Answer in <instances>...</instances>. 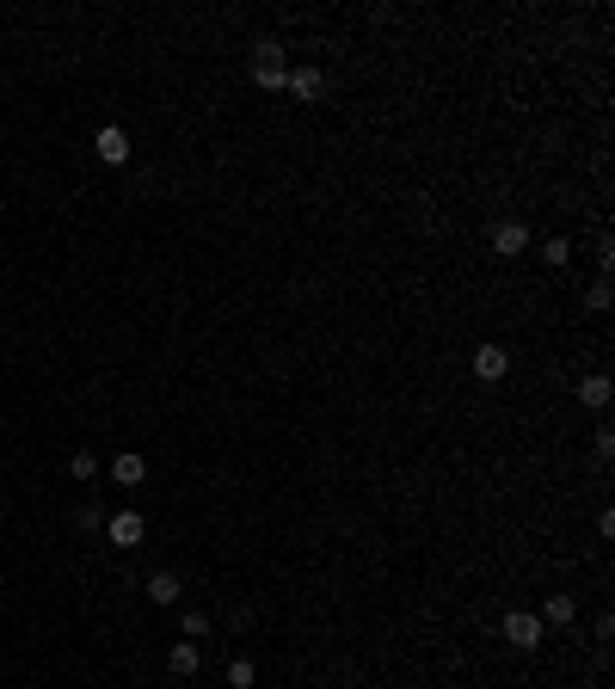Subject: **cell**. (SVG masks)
<instances>
[{"label":"cell","instance_id":"8992f818","mask_svg":"<svg viewBox=\"0 0 615 689\" xmlns=\"http://www.w3.org/2000/svg\"><path fill=\"white\" fill-rule=\"evenodd\" d=\"M523 246H529V228H523V222H499V228H492V253H499V259H517Z\"/></svg>","mask_w":615,"mask_h":689},{"label":"cell","instance_id":"8fae6325","mask_svg":"<svg viewBox=\"0 0 615 689\" xmlns=\"http://www.w3.org/2000/svg\"><path fill=\"white\" fill-rule=\"evenodd\" d=\"M579 400H584V407H610V376H584L579 381Z\"/></svg>","mask_w":615,"mask_h":689},{"label":"cell","instance_id":"277c9868","mask_svg":"<svg viewBox=\"0 0 615 689\" xmlns=\"http://www.w3.org/2000/svg\"><path fill=\"white\" fill-rule=\"evenodd\" d=\"M505 370H511V351H505V344H480L474 351V376L480 381H505Z\"/></svg>","mask_w":615,"mask_h":689},{"label":"cell","instance_id":"ba28073f","mask_svg":"<svg viewBox=\"0 0 615 689\" xmlns=\"http://www.w3.org/2000/svg\"><path fill=\"white\" fill-rule=\"evenodd\" d=\"M283 87H289L296 99H320V93H326V74H320V69H289Z\"/></svg>","mask_w":615,"mask_h":689},{"label":"cell","instance_id":"4fadbf2b","mask_svg":"<svg viewBox=\"0 0 615 689\" xmlns=\"http://www.w3.org/2000/svg\"><path fill=\"white\" fill-rule=\"evenodd\" d=\"M542 616H547V621H573V616H579V603H573V597H547Z\"/></svg>","mask_w":615,"mask_h":689},{"label":"cell","instance_id":"7a4b0ae2","mask_svg":"<svg viewBox=\"0 0 615 689\" xmlns=\"http://www.w3.org/2000/svg\"><path fill=\"white\" fill-rule=\"evenodd\" d=\"M252 80H259V87H283V80H289V62H283V50H277V43H259V56H252Z\"/></svg>","mask_w":615,"mask_h":689},{"label":"cell","instance_id":"5bb4252c","mask_svg":"<svg viewBox=\"0 0 615 689\" xmlns=\"http://www.w3.org/2000/svg\"><path fill=\"white\" fill-rule=\"evenodd\" d=\"M209 634V616L204 610H185V640H204Z\"/></svg>","mask_w":615,"mask_h":689},{"label":"cell","instance_id":"3957f363","mask_svg":"<svg viewBox=\"0 0 615 689\" xmlns=\"http://www.w3.org/2000/svg\"><path fill=\"white\" fill-rule=\"evenodd\" d=\"M105 536H111L117 548H136L142 536H148V523H142L136 511H117V517H105Z\"/></svg>","mask_w":615,"mask_h":689},{"label":"cell","instance_id":"9c48e42d","mask_svg":"<svg viewBox=\"0 0 615 689\" xmlns=\"http://www.w3.org/2000/svg\"><path fill=\"white\" fill-rule=\"evenodd\" d=\"M179 597H185V585H179V573H167V566H161V573H154V579H148V603H179Z\"/></svg>","mask_w":615,"mask_h":689},{"label":"cell","instance_id":"52a82bcc","mask_svg":"<svg viewBox=\"0 0 615 689\" xmlns=\"http://www.w3.org/2000/svg\"><path fill=\"white\" fill-rule=\"evenodd\" d=\"M111 481H117V486H142V481H148V462H142L136 449H124V455L111 462Z\"/></svg>","mask_w":615,"mask_h":689},{"label":"cell","instance_id":"9a60e30c","mask_svg":"<svg viewBox=\"0 0 615 689\" xmlns=\"http://www.w3.org/2000/svg\"><path fill=\"white\" fill-rule=\"evenodd\" d=\"M542 259L547 265H566V259H573V241H542Z\"/></svg>","mask_w":615,"mask_h":689},{"label":"cell","instance_id":"6da1fadb","mask_svg":"<svg viewBox=\"0 0 615 689\" xmlns=\"http://www.w3.org/2000/svg\"><path fill=\"white\" fill-rule=\"evenodd\" d=\"M505 640H511L517 653H536V647H542V616H529V610H511V616H505Z\"/></svg>","mask_w":615,"mask_h":689},{"label":"cell","instance_id":"7c38bea8","mask_svg":"<svg viewBox=\"0 0 615 689\" xmlns=\"http://www.w3.org/2000/svg\"><path fill=\"white\" fill-rule=\"evenodd\" d=\"M252 677H259L252 658H228V684H234V689H252Z\"/></svg>","mask_w":615,"mask_h":689},{"label":"cell","instance_id":"5b68a950","mask_svg":"<svg viewBox=\"0 0 615 689\" xmlns=\"http://www.w3.org/2000/svg\"><path fill=\"white\" fill-rule=\"evenodd\" d=\"M93 148H99V161H105V167H124V161H130V136H124L117 124H105L99 136H93Z\"/></svg>","mask_w":615,"mask_h":689},{"label":"cell","instance_id":"30bf717a","mask_svg":"<svg viewBox=\"0 0 615 689\" xmlns=\"http://www.w3.org/2000/svg\"><path fill=\"white\" fill-rule=\"evenodd\" d=\"M167 665H172V677H197V665H204V653H197V640H179Z\"/></svg>","mask_w":615,"mask_h":689},{"label":"cell","instance_id":"2e32d148","mask_svg":"<svg viewBox=\"0 0 615 689\" xmlns=\"http://www.w3.org/2000/svg\"><path fill=\"white\" fill-rule=\"evenodd\" d=\"M74 523H80V529H105V511H99V505H93V499H87V505L74 511Z\"/></svg>","mask_w":615,"mask_h":689},{"label":"cell","instance_id":"e0dca14e","mask_svg":"<svg viewBox=\"0 0 615 689\" xmlns=\"http://www.w3.org/2000/svg\"><path fill=\"white\" fill-rule=\"evenodd\" d=\"M69 468H74V481H93V474H99V462H93V449H80V455H74Z\"/></svg>","mask_w":615,"mask_h":689}]
</instances>
